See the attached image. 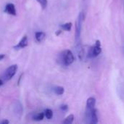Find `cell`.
Listing matches in <instances>:
<instances>
[{
  "mask_svg": "<svg viewBox=\"0 0 124 124\" xmlns=\"http://www.w3.org/2000/svg\"><path fill=\"white\" fill-rule=\"evenodd\" d=\"M60 61L63 65L68 66L74 62V56L69 49L63 51L60 55Z\"/></svg>",
  "mask_w": 124,
  "mask_h": 124,
  "instance_id": "cell-1",
  "label": "cell"
},
{
  "mask_svg": "<svg viewBox=\"0 0 124 124\" xmlns=\"http://www.w3.org/2000/svg\"><path fill=\"white\" fill-rule=\"evenodd\" d=\"M84 20V15L83 14V12H80L78 16V19L76 20V33H75V36H76V44H78L80 41V37H81V28H82V24Z\"/></svg>",
  "mask_w": 124,
  "mask_h": 124,
  "instance_id": "cell-2",
  "label": "cell"
},
{
  "mask_svg": "<svg viewBox=\"0 0 124 124\" xmlns=\"http://www.w3.org/2000/svg\"><path fill=\"white\" fill-rule=\"evenodd\" d=\"M86 119L88 120V123L89 124L98 123V117L95 108H86Z\"/></svg>",
  "mask_w": 124,
  "mask_h": 124,
  "instance_id": "cell-3",
  "label": "cell"
},
{
  "mask_svg": "<svg viewBox=\"0 0 124 124\" xmlns=\"http://www.w3.org/2000/svg\"><path fill=\"white\" fill-rule=\"evenodd\" d=\"M102 52V48H101V44L99 40H97L94 46H92L88 53V57H96L99 54H100Z\"/></svg>",
  "mask_w": 124,
  "mask_h": 124,
  "instance_id": "cell-4",
  "label": "cell"
},
{
  "mask_svg": "<svg viewBox=\"0 0 124 124\" xmlns=\"http://www.w3.org/2000/svg\"><path fill=\"white\" fill-rule=\"evenodd\" d=\"M17 70V65H12L9 66L6 70V71L4 72V79L5 81H9L15 75Z\"/></svg>",
  "mask_w": 124,
  "mask_h": 124,
  "instance_id": "cell-5",
  "label": "cell"
},
{
  "mask_svg": "<svg viewBox=\"0 0 124 124\" xmlns=\"http://www.w3.org/2000/svg\"><path fill=\"white\" fill-rule=\"evenodd\" d=\"M28 37L26 36H24L22 39L20 41V42L18 43V44H17L16 46H14L15 49H23L25 47H26L28 46Z\"/></svg>",
  "mask_w": 124,
  "mask_h": 124,
  "instance_id": "cell-6",
  "label": "cell"
},
{
  "mask_svg": "<svg viewBox=\"0 0 124 124\" xmlns=\"http://www.w3.org/2000/svg\"><path fill=\"white\" fill-rule=\"evenodd\" d=\"M4 11L6 12H7L9 15H16V9H15V7L13 4H8L6 5L5 7V9Z\"/></svg>",
  "mask_w": 124,
  "mask_h": 124,
  "instance_id": "cell-7",
  "label": "cell"
},
{
  "mask_svg": "<svg viewBox=\"0 0 124 124\" xmlns=\"http://www.w3.org/2000/svg\"><path fill=\"white\" fill-rule=\"evenodd\" d=\"M14 111L15 113H17V115H21L23 113V107L21 103L19 101H16L15 105H14Z\"/></svg>",
  "mask_w": 124,
  "mask_h": 124,
  "instance_id": "cell-8",
  "label": "cell"
},
{
  "mask_svg": "<svg viewBox=\"0 0 124 124\" xmlns=\"http://www.w3.org/2000/svg\"><path fill=\"white\" fill-rule=\"evenodd\" d=\"M96 105V99L93 97L88 98L86 101V108H94Z\"/></svg>",
  "mask_w": 124,
  "mask_h": 124,
  "instance_id": "cell-9",
  "label": "cell"
},
{
  "mask_svg": "<svg viewBox=\"0 0 124 124\" xmlns=\"http://www.w3.org/2000/svg\"><path fill=\"white\" fill-rule=\"evenodd\" d=\"M46 36V33L43 31H38L35 34L36 39L38 42H41Z\"/></svg>",
  "mask_w": 124,
  "mask_h": 124,
  "instance_id": "cell-10",
  "label": "cell"
},
{
  "mask_svg": "<svg viewBox=\"0 0 124 124\" xmlns=\"http://www.w3.org/2000/svg\"><path fill=\"white\" fill-rule=\"evenodd\" d=\"M74 121V116L73 114H70L67 118L63 121V124H71Z\"/></svg>",
  "mask_w": 124,
  "mask_h": 124,
  "instance_id": "cell-11",
  "label": "cell"
},
{
  "mask_svg": "<svg viewBox=\"0 0 124 124\" xmlns=\"http://www.w3.org/2000/svg\"><path fill=\"white\" fill-rule=\"evenodd\" d=\"M44 118V113H39L37 114H36L33 118V120L36 121H42Z\"/></svg>",
  "mask_w": 124,
  "mask_h": 124,
  "instance_id": "cell-12",
  "label": "cell"
},
{
  "mask_svg": "<svg viewBox=\"0 0 124 124\" xmlns=\"http://www.w3.org/2000/svg\"><path fill=\"white\" fill-rule=\"evenodd\" d=\"M54 90L55 94H57V95H62V94H63V93L65 92L64 88L62 87V86H56Z\"/></svg>",
  "mask_w": 124,
  "mask_h": 124,
  "instance_id": "cell-13",
  "label": "cell"
},
{
  "mask_svg": "<svg viewBox=\"0 0 124 124\" xmlns=\"http://www.w3.org/2000/svg\"><path fill=\"white\" fill-rule=\"evenodd\" d=\"M44 116L47 118V119H51L53 116V112L52 110L50 109H46L44 111Z\"/></svg>",
  "mask_w": 124,
  "mask_h": 124,
  "instance_id": "cell-14",
  "label": "cell"
},
{
  "mask_svg": "<svg viewBox=\"0 0 124 124\" xmlns=\"http://www.w3.org/2000/svg\"><path fill=\"white\" fill-rule=\"evenodd\" d=\"M61 28L66 31H70L72 28V23H66L61 25Z\"/></svg>",
  "mask_w": 124,
  "mask_h": 124,
  "instance_id": "cell-15",
  "label": "cell"
},
{
  "mask_svg": "<svg viewBox=\"0 0 124 124\" xmlns=\"http://www.w3.org/2000/svg\"><path fill=\"white\" fill-rule=\"evenodd\" d=\"M37 1L41 4L43 9H45L47 6V0H37Z\"/></svg>",
  "mask_w": 124,
  "mask_h": 124,
  "instance_id": "cell-16",
  "label": "cell"
},
{
  "mask_svg": "<svg viewBox=\"0 0 124 124\" xmlns=\"http://www.w3.org/2000/svg\"><path fill=\"white\" fill-rule=\"evenodd\" d=\"M60 109H61L62 110L66 111V110H68V105H61V106H60Z\"/></svg>",
  "mask_w": 124,
  "mask_h": 124,
  "instance_id": "cell-17",
  "label": "cell"
},
{
  "mask_svg": "<svg viewBox=\"0 0 124 124\" xmlns=\"http://www.w3.org/2000/svg\"><path fill=\"white\" fill-rule=\"evenodd\" d=\"M9 123V121H7V120H4L3 121H1V124H8Z\"/></svg>",
  "mask_w": 124,
  "mask_h": 124,
  "instance_id": "cell-18",
  "label": "cell"
},
{
  "mask_svg": "<svg viewBox=\"0 0 124 124\" xmlns=\"http://www.w3.org/2000/svg\"><path fill=\"white\" fill-rule=\"evenodd\" d=\"M4 57H5V55H4V54H0V60H3V59L4 58Z\"/></svg>",
  "mask_w": 124,
  "mask_h": 124,
  "instance_id": "cell-19",
  "label": "cell"
},
{
  "mask_svg": "<svg viewBox=\"0 0 124 124\" xmlns=\"http://www.w3.org/2000/svg\"><path fill=\"white\" fill-rule=\"evenodd\" d=\"M58 31V32H56V35H57H57H59V34L61 33V31Z\"/></svg>",
  "mask_w": 124,
  "mask_h": 124,
  "instance_id": "cell-20",
  "label": "cell"
},
{
  "mask_svg": "<svg viewBox=\"0 0 124 124\" xmlns=\"http://www.w3.org/2000/svg\"><path fill=\"white\" fill-rule=\"evenodd\" d=\"M2 84H3V82H2V81L0 79V86H1V85H2Z\"/></svg>",
  "mask_w": 124,
  "mask_h": 124,
  "instance_id": "cell-21",
  "label": "cell"
}]
</instances>
